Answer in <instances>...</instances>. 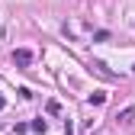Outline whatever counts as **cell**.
I'll list each match as a JSON object with an SVG mask.
<instances>
[{
    "mask_svg": "<svg viewBox=\"0 0 135 135\" xmlns=\"http://www.w3.org/2000/svg\"><path fill=\"white\" fill-rule=\"evenodd\" d=\"M129 116H132V106H126L122 113H116V119H119V122H126V119H129Z\"/></svg>",
    "mask_w": 135,
    "mask_h": 135,
    "instance_id": "obj_5",
    "label": "cell"
},
{
    "mask_svg": "<svg viewBox=\"0 0 135 135\" xmlns=\"http://www.w3.org/2000/svg\"><path fill=\"white\" fill-rule=\"evenodd\" d=\"M45 109L52 113V116H55V113H61V106H58V100H48V106H45Z\"/></svg>",
    "mask_w": 135,
    "mask_h": 135,
    "instance_id": "obj_4",
    "label": "cell"
},
{
    "mask_svg": "<svg viewBox=\"0 0 135 135\" xmlns=\"http://www.w3.org/2000/svg\"><path fill=\"white\" fill-rule=\"evenodd\" d=\"M13 61L16 64H29L32 61V52H29V48H16V52H13Z\"/></svg>",
    "mask_w": 135,
    "mask_h": 135,
    "instance_id": "obj_1",
    "label": "cell"
},
{
    "mask_svg": "<svg viewBox=\"0 0 135 135\" xmlns=\"http://www.w3.org/2000/svg\"><path fill=\"white\" fill-rule=\"evenodd\" d=\"M29 129H36V132H45L48 126H45V119H32V122H29Z\"/></svg>",
    "mask_w": 135,
    "mask_h": 135,
    "instance_id": "obj_3",
    "label": "cell"
},
{
    "mask_svg": "<svg viewBox=\"0 0 135 135\" xmlns=\"http://www.w3.org/2000/svg\"><path fill=\"white\" fill-rule=\"evenodd\" d=\"M0 106H3V100H0Z\"/></svg>",
    "mask_w": 135,
    "mask_h": 135,
    "instance_id": "obj_6",
    "label": "cell"
},
{
    "mask_svg": "<svg viewBox=\"0 0 135 135\" xmlns=\"http://www.w3.org/2000/svg\"><path fill=\"white\" fill-rule=\"evenodd\" d=\"M103 100H106V93H90V100H87V103H90V106H100Z\"/></svg>",
    "mask_w": 135,
    "mask_h": 135,
    "instance_id": "obj_2",
    "label": "cell"
}]
</instances>
